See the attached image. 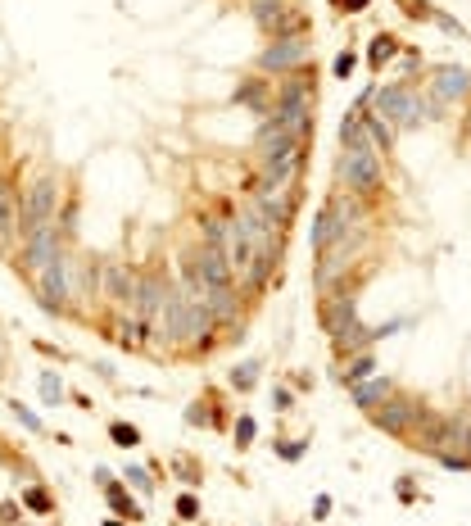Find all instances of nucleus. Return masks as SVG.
I'll use <instances>...</instances> for the list:
<instances>
[{"mask_svg": "<svg viewBox=\"0 0 471 526\" xmlns=\"http://www.w3.org/2000/svg\"><path fill=\"white\" fill-rule=\"evenodd\" d=\"M204 295H208V290L186 286V295L172 300V309H168V336L177 340V345H204L208 332H213V313H208Z\"/></svg>", "mask_w": 471, "mask_h": 526, "instance_id": "obj_1", "label": "nucleus"}, {"mask_svg": "<svg viewBox=\"0 0 471 526\" xmlns=\"http://www.w3.org/2000/svg\"><path fill=\"white\" fill-rule=\"evenodd\" d=\"M340 177H344V186L358 191V195H371L381 186V159L371 145H344V154H340Z\"/></svg>", "mask_w": 471, "mask_h": 526, "instance_id": "obj_2", "label": "nucleus"}, {"mask_svg": "<svg viewBox=\"0 0 471 526\" xmlns=\"http://www.w3.org/2000/svg\"><path fill=\"white\" fill-rule=\"evenodd\" d=\"M376 114L381 118H390L394 127H417L421 118L430 114L426 105H421V95L417 91H408V87H386L376 95Z\"/></svg>", "mask_w": 471, "mask_h": 526, "instance_id": "obj_3", "label": "nucleus"}, {"mask_svg": "<svg viewBox=\"0 0 471 526\" xmlns=\"http://www.w3.org/2000/svg\"><path fill=\"white\" fill-rule=\"evenodd\" d=\"M308 55H313L308 36H286V41L268 46V51L258 55V68H268V73H281V68H300Z\"/></svg>", "mask_w": 471, "mask_h": 526, "instance_id": "obj_4", "label": "nucleus"}, {"mask_svg": "<svg viewBox=\"0 0 471 526\" xmlns=\"http://www.w3.org/2000/svg\"><path fill=\"white\" fill-rule=\"evenodd\" d=\"M36 290H41V304L46 309H64L68 304V263L55 259L36 273Z\"/></svg>", "mask_w": 471, "mask_h": 526, "instance_id": "obj_5", "label": "nucleus"}, {"mask_svg": "<svg viewBox=\"0 0 471 526\" xmlns=\"http://www.w3.org/2000/svg\"><path fill=\"white\" fill-rule=\"evenodd\" d=\"M55 227H28V246H23V263H28V273H41L46 263H55Z\"/></svg>", "mask_w": 471, "mask_h": 526, "instance_id": "obj_6", "label": "nucleus"}, {"mask_svg": "<svg viewBox=\"0 0 471 526\" xmlns=\"http://www.w3.org/2000/svg\"><path fill=\"white\" fill-rule=\"evenodd\" d=\"M28 223L32 227H46V223H55V182L51 177H36L32 182V191H28Z\"/></svg>", "mask_w": 471, "mask_h": 526, "instance_id": "obj_7", "label": "nucleus"}, {"mask_svg": "<svg viewBox=\"0 0 471 526\" xmlns=\"http://www.w3.org/2000/svg\"><path fill=\"white\" fill-rule=\"evenodd\" d=\"M195 273H200V281L208 290H213V286H231V263H227V254H222V246H208L200 254V268H195Z\"/></svg>", "mask_w": 471, "mask_h": 526, "instance_id": "obj_8", "label": "nucleus"}, {"mask_svg": "<svg viewBox=\"0 0 471 526\" xmlns=\"http://www.w3.org/2000/svg\"><path fill=\"white\" fill-rule=\"evenodd\" d=\"M132 295H136V277L122 263H109L105 268V300L109 304H132Z\"/></svg>", "mask_w": 471, "mask_h": 526, "instance_id": "obj_9", "label": "nucleus"}, {"mask_svg": "<svg viewBox=\"0 0 471 526\" xmlns=\"http://www.w3.org/2000/svg\"><path fill=\"white\" fill-rule=\"evenodd\" d=\"M417 418H421L417 404H408V399H390L386 409L376 413V426H386V431H408V426H413Z\"/></svg>", "mask_w": 471, "mask_h": 526, "instance_id": "obj_10", "label": "nucleus"}, {"mask_svg": "<svg viewBox=\"0 0 471 526\" xmlns=\"http://www.w3.org/2000/svg\"><path fill=\"white\" fill-rule=\"evenodd\" d=\"M467 91H471L467 68H435V95L440 100H462Z\"/></svg>", "mask_w": 471, "mask_h": 526, "instance_id": "obj_11", "label": "nucleus"}, {"mask_svg": "<svg viewBox=\"0 0 471 526\" xmlns=\"http://www.w3.org/2000/svg\"><path fill=\"white\" fill-rule=\"evenodd\" d=\"M344 231V214H340V204H331L327 214H322V223H317V231H313V241H317V250H331V241H336Z\"/></svg>", "mask_w": 471, "mask_h": 526, "instance_id": "obj_12", "label": "nucleus"}, {"mask_svg": "<svg viewBox=\"0 0 471 526\" xmlns=\"http://www.w3.org/2000/svg\"><path fill=\"white\" fill-rule=\"evenodd\" d=\"M9 231H14V191L9 182H0V246H9Z\"/></svg>", "mask_w": 471, "mask_h": 526, "instance_id": "obj_13", "label": "nucleus"}, {"mask_svg": "<svg viewBox=\"0 0 471 526\" xmlns=\"http://www.w3.org/2000/svg\"><path fill=\"white\" fill-rule=\"evenodd\" d=\"M386 395H390V382H386V377H376V382H358V386H354V399H358V404H381Z\"/></svg>", "mask_w": 471, "mask_h": 526, "instance_id": "obj_14", "label": "nucleus"}, {"mask_svg": "<svg viewBox=\"0 0 471 526\" xmlns=\"http://www.w3.org/2000/svg\"><path fill=\"white\" fill-rule=\"evenodd\" d=\"M340 137L349 141V145H367V127L358 123V118H344V127H340Z\"/></svg>", "mask_w": 471, "mask_h": 526, "instance_id": "obj_15", "label": "nucleus"}, {"mask_svg": "<svg viewBox=\"0 0 471 526\" xmlns=\"http://www.w3.org/2000/svg\"><path fill=\"white\" fill-rule=\"evenodd\" d=\"M390 55H394V41H390V36H376V41H371V51H367L371 64H386Z\"/></svg>", "mask_w": 471, "mask_h": 526, "instance_id": "obj_16", "label": "nucleus"}, {"mask_svg": "<svg viewBox=\"0 0 471 526\" xmlns=\"http://www.w3.org/2000/svg\"><path fill=\"white\" fill-rule=\"evenodd\" d=\"M109 436H114L122 449H132L136 440H141V436H136V426H127V422H114V431H109Z\"/></svg>", "mask_w": 471, "mask_h": 526, "instance_id": "obj_17", "label": "nucleus"}, {"mask_svg": "<svg viewBox=\"0 0 471 526\" xmlns=\"http://www.w3.org/2000/svg\"><path fill=\"white\" fill-rule=\"evenodd\" d=\"M109 504H114L118 512H127V517H136V508H132V499L118 490V485H109Z\"/></svg>", "mask_w": 471, "mask_h": 526, "instance_id": "obj_18", "label": "nucleus"}, {"mask_svg": "<svg viewBox=\"0 0 471 526\" xmlns=\"http://www.w3.org/2000/svg\"><path fill=\"white\" fill-rule=\"evenodd\" d=\"M367 377H371V359H358L354 368L344 372V382H354V386H358V382H367Z\"/></svg>", "mask_w": 471, "mask_h": 526, "instance_id": "obj_19", "label": "nucleus"}, {"mask_svg": "<svg viewBox=\"0 0 471 526\" xmlns=\"http://www.w3.org/2000/svg\"><path fill=\"white\" fill-rule=\"evenodd\" d=\"M254 372H258L254 363H245V368H236V372H231V382L240 386V390H250V386H254Z\"/></svg>", "mask_w": 471, "mask_h": 526, "instance_id": "obj_20", "label": "nucleus"}, {"mask_svg": "<svg viewBox=\"0 0 471 526\" xmlns=\"http://www.w3.org/2000/svg\"><path fill=\"white\" fill-rule=\"evenodd\" d=\"M371 132H376V141H381V145H390V141H394V127H390V123H386V118H381V114L371 118Z\"/></svg>", "mask_w": 471, "mask_h": 526, "instance_id": "obj_21", "label": "nucleus"}, {"mask_svg": "<svg viewBox=\"0 0 471 526\" xmlns=\"http://www.w3.org/2000/svg\"><path fill=\"white\" fill-rule=\"evenodd\" d=\"M127 481H132V485H136V490H141V495H150V485H154V481H150V476H145L141 468H127Z\"/></svg>", "mask_w": 471, "mask_h": 526, "instance_id": "obj_22", "label": "nucleus"}, {"mask_svg": "<svg viewBox=\"0 0 471 526\" xmlns=\"http://www.w3.org/2000/svg\"><path fill=\"white\" fill-rule=\"evenodd\" d=\"M41 395H46V399H59V395H64V386H59V377H41Z\"/></svg>", "mask_w": 471, "mask_h": 526, "instance_id": "obj_23", "label": "nucleus"}, {"mask_svg": "<svg viewBox=\"0 0 471 526\" xmlns=\"http://www.w3.org/2000/svg\"><path fill=\"white\" fill-rule=\"evenodd\" d=\"M236 440H240V445H250V440H254V418H240V422H236Z\"/></svg>", "mask_w": 471, "mask_h": 526, "instance_id": "obj_24", "label": "nucleus"}, {"mask_svg": "<svg viewBox=\"0 0 471 526\" xmlns=\"http://www.w3.org/2000/svg\"><path fill=\"white\" fill-rule=\"evenodd\" d=\"M28 508L46 512V508H51V495H46V490H28Z\"/></svg>", "mask_w": 471, "mask_h": 526, "instance_id": "obj_25", "label": "nucleus"}, {"mask_svg": "<svg viewBox=\"0 0 471 526\" xmlns=\"http://www.w3.org/2000/svg\"><path fill=\"white\" fill-rule=\"evenodd\" d=\"M14 418H18L23 426H28V431H41V422H36V418H32V413H28V409H23V404H14Z\"/></svg>", "mask_w": 471, "mask_h": 526, "instance_id": "obj_26", "label": "nucleus"}, {"mask_svg": "<svg viewBox=\"0 0 471 526\" xmlns=\"http://www.w3.org/2000/svg\"><path fill=\"white\" fill-rule=\"evenodd\" d=\"M349 73H354V55H340L336 59V78H349Z\"/></svg>", "mask_w": 471, "mask_h": 526, "instance_id": "obj_27", "label": "nucleus"}, {"mask_svg": "<svg viewBox=\"0 0 471 526\" xmlns=\"http://www.w3.org/2000/svg\"><path fill=\"white\" fill-rule=\"evenodd\" d=\"M23 512H18V504H0V522H18Z\"/></svg>", "mask_w": 471, "mask_h": 526, "instance_id": "obj_28", "label": "nucleus"}, {"mask_svg": "<svg viewBox=\"0 0 471 526\" xmlns=\"http://www.w3.org/2000/svg\"><path fill=\"white\" fill-rule=\"evenodd\" d=\"M177 512H181V517H195V499L181 495V499H177Z\"/></svg>", "mask_w": 471, "mask_h": 526, "instance_id": "obj_29", "label": "nucleus"}, {"mask_svg": "<svg viewBox=\"0 0 471 526\" xmlns=\"http://www.w3.org/2000/svg\"><path fill=\"white\" fill-rule=\"evenodd\" d=\"M344 5H349V9H363V5H367V0H344Z\"/></svg>", "mask_w": 471, "mask_h": 526, "instance_id": "obj_30", "label": "nucleus"}, {"mask_svg": "<svg viewBox=\"0 0 471 526\" xmlns=\"http://www.w3.org/2000/svg\"><path fill=\"white\" fill-rule=\"evenodd\" d=\"M109 526H122V522H109Z\"/></svg>", "mask_w": 471, "mask_h": 526, "instance_id": "obj_31", "label": "nucleus"}]
</instances>
